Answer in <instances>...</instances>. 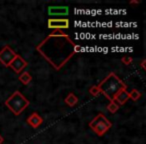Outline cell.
I'll list each match as a JSON object with an SVG mask.
<instances>
[{
	"label": "cell",
	"mask_w": 146,
	"mask_h": 144,
	"mask_svg": "<svg viewBox=\"0 0 146 144\" xmlns=\"http://www.w3.org/2000/svg\"><path fill=\"white\" fill-rule=\"evenodd\" d=\"M69 12L67 6H50L48 7V14L50 16H65Z\"/></svg>",
	"instance_id": "ba28073f"
},
{
	"label": "cell",
	"mask_w": 146,
	"mask_h": 144,
	"mask_svg": "<svg viewBox=\"0 0 146 144\" xmlns=\"http://www.w3.org/2000/svg\"><path fill=\"white\" fill-rule=\"evenodd\" d=\"M122 62L124 63V64L125 65H129L130 63L132 62V58L130 56H125V57H123V58H122Z\"/></svg>",
	"instance_id": "2e32d148"
},
{
	"label": "cell",
	"mask_w": 146,
	"mask_h": 144,
	"mask_svg": "<svg viewBox=\"0 0 146 144\" xmlns=\"http://www.w3.org/2000/svg\"><path fill=\"white\" fill-rule=\"evenodd\" d=\"M128 93H129V98H131L133 101H137V100L141 97V93H140L137 89H132L131 91L128 92Z\"/></svg>",
	"instance_id": "4fadbf2b"
},
{
	"label": "cell",
	"mask_w": 146,
	"mask_h": 144,
	"mask_svg": "<svg viewBox=\"0 0 146 144\" xmlns=\"http://www.w3.org/2000/svg\"><path fill=\"white\" fill-rule=\"evenodd\" d=\"M89 126L98 136H102L104 133H106L109 130V128H111L112 123L109 121V119L106 116L100 113L90 122Z\"/></svg>",
	"instance_id": "277c9868"
},
{
	"label": "cell",
	"mask_w": 146,
	"mask_h": 144,
	"mask_svg": "<svg viewBox=\"0 0 146 144\" xmlns=\"http://www.w3.org/2000/svg\"><path fill=\"white\" fill-rule=\"evenodd\" d=\"M37 50L53 65L56 69H60L71 56L80 50V47L75 45L67 35L65 36H51L49 35Z\"/></svg>",
	"instance_id": "6da1fadb"
},
{
	"label": "cell",
	"mask_w": 146,
	"mask_h": 144,
	"mask_svg": "<svg viewBox=\"0 0 146 144\" xmlns=\"http://www.w3.org/2000/svg\"><path fill=\"white\" fill-rule=\"evenodd\" d=\"M69 27V20L66 18L55 19L50 18L48 20V28L55 29V30H61V29H67Z\"/></svg>",
	"instance_id": "8992f818"
},
{
	"label": "cell",
	"mask_w": 146,
	"mask_h": 144,
	"mask_svg": "<svg viewBox=\"0 0 146 144\" xmlns=\"http://www.w3.org/2000/svg\"><path fill=\"white\" fill-rule=\"evenodd\" d=\"M19 80H20V81L22 82L24 85H27V84L30 83V81L32 80V77H31V75H30V73H29V72L24 71L22 74H20V75H19Z\"/></svg>",
	"instance_id": "7c38bea8"
},
{
	"label": "cell",
	"mask_w": 146,
	"mask_h": 144,
	"mask_svg": "<svg viewBox=\"0 0 146 144\" xmlns=\"http://www.w3.org/2000/svg\"><path fill=\"white\" fill-rule=\"evenodd\" d=\"M100 92L104 94L110 101H114L118 93L126 89V85L118 76L114 73H110L106 78H104L98 85Z\"/></svg>",
	"instance_id": "7a4b0ae2"
},
{
	"label": "cell",
	"mask_w": 146,
	"mask_h": 144,
	"mask_svg": "<svg viewBox=\"0 0 146 144\" xmlns=\"http://www.w3.org/2000/svg\"><path fill=\"white\" fill-rule=\"evenodd\" d=\"M89 93L93 96H97L98 94L100 93V90H99V88H98V86H92L89 89Z\"/></svg>",
	"instance_id": "9a60e30c"
},
{
	"label": "cell",
	"mask_w": 146,
	"mask_h": 144,
	"mask_svg": "<svg viewBox=\"0 0 146 144\" xmlns=\"http://www.w3.org/2000/svg\"><path fill=\"white\" fill-rule=\"evenodd\" d=\"M129 99V93L127 92V90H122L119 93L116 95V97L114 98V102L117 103L118 105H123L124 103H126V101Z\"/></svg>",
	"instance_id": "30bf717a"
},
{
	"label": "cell",
	"mask_w": 146,
	"mask_h": 144,
	"mask_svg": "<svg viewBox=\"0 0 146 144\" xmlns=\"http://www.w3.org/2000/svg\"><path fill=\"white\" fill-rule=\"evenodd\" d=\"M27 65H28L27 61H25L24 59L21 56H19V55H16V57L13 59L12 62L9 64V66L14 70V72H16V73L18 74V73H20L21 71H22Z\"/></svg>",
	"instance_id": "52a82bcc"
},
{
	"label": "cell",
	"mask_w": 146,
	"mask_h": 144,
	"mask_svg": "<svg viewBox=\"0 0 146 144\" xmlns=\"http://www.w3.org/2000/svg\"><path fill=\"white\" fill-rule=\"evenodd\" d=\"M5 105H6L15 115H19L25 108L28 107L29 101L19 91H15L14 93L5 101Z\"/></svg>",
	"instance_id": "3957f363"
},
{
	"label": "cell",
	"mask_w": 146,
	"mask_h": 144,
	"mask_svg": "<svg viewBox=\"0 0 146 144\" xmlns=\"http://www.w3.org/2000/svg\"><path fill=\"white\" fill-rule=\"evenodd\" d=\"M42 122H43L42 117H40L39 114L36 113V112L32 113L28 118H27V123L33 128H37L40 124H42Z\"/></svg>",
	"instance_id": "9c48e42d"
},
{
	"label": "cell",
	"mask_w": 146,
	"mask_h": 144,
	"mask_svg": "<svg viewBox=\"0 0 146 144\" xmlns=\"http://www.w3.org/2000/svg\"><path fill=\"white\" fill-rule=\"evenodd\" d=\"M3 141H4V139H3V137L1 135H0V144H2Z\"/></svg>",
	"instance_id": "ac0fdd59"
},
{
	"label": "cell",
	"mask_w": 146,
	"mask_h": 144,
	"mask_svg": "<svg viewBox=\"0 0 146 144\" xmlns=\"http://www.w3.org/2000/svg\"><path fill=\"white\" fill-rule=\"evenodd\" d=\"M118 109H119V105L114 101H110V103L107 105V110L110 113H115L118 111Z\"/></svg>",
	"instance_id": "5bb4252c"
},
{
	"label": "cell",
	"mask_w": 146,
	"mask_h": 144,
	"mask_svg": "<svg viewBox=\"0 0 146 144\" xmlns=\"http://www.w3.org/2000/svg\"><path fill=\"white\" fill-rule=\"evenodd\" d=\"M16 53L6 45L0 51V62L5 66H9V64L12 62V60L16 57Z\"/></svg>",
	"instance_id": "5b68a950"
},
{
	"label": "cell",
	"mask_w": 146,
	"mask_h": 144,
	"mask_svg": "<svg viewBox=\"0 0 146 144\" xmlns=\"http://www.w3.org/2000/svg\"><path fill=\"white\" fill-rule=\"evenodd\" d=\"M64 101H65V103H66L67 105L72 107V106L76 105V104L78 103V98L74 93H69L68 95H67V97L65 98Z\"/></svg>",
	"instance_id": "8fae6325"
},
{
	"label": "cell",
	"mask_w": 146,
	"mask_h": 144,
	"mask_svg": "<svg viewBox=\"0 0 146 144\" xmlns=\"http://www.w3.org/2000/svg\"><path fill=\"white\" fill-rule=\"evenodd\" d=\"M144 64H145V60H143V61H142V62H141V66H142V68L145 69V66H144Z\"/></svg>",
	"instance_id": "e0dca14e"
}]
</instances>
